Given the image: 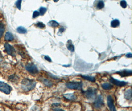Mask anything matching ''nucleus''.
<instances>
[{"instance_id": "25", "label": "nucleus", "mask_w": 132, "mask_h": 111, "mask_svg": "<svg viewBox=\"0 0 132 111\" xmlns=\"http://www.w3.org/2000/svg\"><path fill=\"white\" fill-rule=\"evenodd\" d=\"M4 57L3 56V55L0 51V66H4Z\"/></svg>"}, {"instance_id": "21", "label": "nucleus", "mask_w": 132, "mask_h": 111, "mask_svg": "<svg viewBox=\"0 0 132 111\" xmlns=\"http://www.w3.org/2000/svg\"><path fill=\"white\" fill-rule=\"evenodd\" d=\"M5 30L4 25L3 23H0V39L3 36V34Z\"/></svg>"}, {"instance_id": "8", "label": "nucleus", "mask_w": 132, "mask_h": 111, "mask_svg": "<svg viewBox=\"0 0 132 111\" xmlns=\"http://www.w3.org/2000/svg\"><path fill=\"white\" fill-rule=\"evenodd\" d=\"M110 82L111 83H112L117 86L118 87H124L126 86V85L128 84L127 83H126L124 81H120L117 79H115L113 78H110Z\"/></svg>"}, {"instance_id": "35", "label": "nucleus", "mask_w": 132, "mask_h": 111, "mask_svg": "<svg viewBox=\"0 0 132 111\" xmlns=\"http://www.w3.org/2000/svg\"><path fill=\"white\" fill-rule=\"evenodd\" d=\"M53 105H55V106H58L59 105V104H58H58H57V103H54V104H53Z\"/></svg>"}, {"instance_id": "29", "label": "nucleus", "mask_w": 132, "mask_h": 111, "mask_svg": "<svg viewBox=\"0 0 132 111\" xmlns=\"http://www.w3.org/2000/svg\"><path fill=\"white\" fill-rule=\"evenodd\" d=\"M39 15H40V13L39 12L37 11H35L33 13V16H32V17L33 18H36L37 17H38L39 16Z\"/></svg>"}, {"instance_id": "34", "label": "nucleus", "mask_w": 132, "mask_h": 111, "mask_svg": "<svg viewBox=\"0 0 132 111\" xmlns=\"http://www.w3.org/2000/svg\"><path fill=\"white\" fill-rule=\"evenodd\" d=\"M52 111H65L62 109H55L54 110H53Z\"/></svg>"}, {"instance_id": "20", "label": "nucleus", "mask_w": 132, "mask_h": 111, "mask_svg": "<svg viewBox=\"0 0 132 111\" xmlns=\"http://www.w3.org/2000/svg\"><path fill=\"white\" fill-rule=\"evenodd\" d=\"M17 31L20 34H26L27 33V30L22 26H19L17 28Z\"/></svg>"}, {"instance_id": "9", "label": "nucleus", "mask_w": 132, "mask_h": 111, "mask_svg": "<svg viewBox=\"0 0 132 111\" xmlns=\"http://www.w3.org/2000/svg\"><path fill=\"white\" fill-rule=\"evenodd\" d=\"M107 105L111 111H116V108L113 104V100L111 96H108L107 97Z\"/></svg>"}, {"instance_id": "28", "label": "nucleus", "mask_w": 132, "mask_h": 111, "mask_svg": "<svg viewBox=\"0 0 132 111\" xmlns=\"http://www.w3.org/2000/svg\"><path fill=\"white\" fill-rule=\"evenodd\" d=\"M120 5L123 8H125L127 7V2L125 1H122L120 2Z\"/></svg>"}, {"instance_id": "6", "label": "nucleus", "mask_w": 132, "mask_h": 111, "mask_svg": "<svg viewBox=\"0 0 132 111\" xmlns=\"http://www.w3.org/2000/svg\"><path fill=\"white\" fill-rule=\"evenodd\" d=\"M25 69L29 73L32 75H36L39 72V70L37 66L33 63H28L26 65Z\"/></svg>"}, {"instance_id": "26", "label": "nucleus", "mask_w": 132, "mask_h": 111, "mask_svg": "<svg viewBox=\"0 0 132 111\" xmlns=\"http://www.w3.org/2000/svg\"><path fill=\"white\" fill-rule=\"evenodd\" d=\"M36 26L38 28H42V29L45 28V25L43 22H39L37 23H36Z\"/></svg>"}, {"instance_id": "15", "label": "nucleus", "mask_w": 132, "mask_h": 111, "mask_svg": "<svg viewBox=\"0 0 132 111\" xmlns=\"http://www.w3.org/2000/svg\"><path fill=\"white\" fill-rule=\"evenodd\" d=\"M101 87L104 90H110L113 88L112 84L109 83H104L101 85Z\"/></svg>"}, {"instance_id": "37", "label": "nucleus", "mask_w": 132, "mask_h": 111, "mask_svg": "<svg viewBox=\"0 0 132 111\" xmlns=\"http://www.w3.org/2000/svg\"></svg>"}, {"instance_id": "14", "label": "nucleus", "mask_w": 132, "mask_h": 111, "mask_svg": "<svg viewBox=\"0 0 132 111\" xmlns=\"http://www.w3.org/2000/svg\"><path fill=\"white\" fill-rule=\"evenodd\" d=\"M124 97L128 100H131L132 99V90L128 89L124 93Z\"/></svg>"}, {"instance_id": "11", "label": "nucleus", "mask_w": 132, "mask_h": 111, "mask_svg": "<svg viewBox=\"0 0 132 111\" xmlns=\"http://www.w3.org/2000/svg\"><path fill=\"white\" fill-rule=\"evenodd\" d=\"M64 97L68 100L71 101H74L77 99V96L76 95L73 93H67L63 95Z\"/></svg>"}, {"instance_id": "5", "label": "nucleus", "mask_w": 132, "mask_h": 111, "mask_svg": "<svg viewBox=\"0 0 132 111\" xmlns=\"http://www.w3.org/2000/svg\"><path fill=\"white\" fill-rule=\"evenodd\" d=\"M5 51L8 55H11L12 57L16 56V50L15 48L8 43H6L4 45Z\"/></svg>"}, {"instance_id": "1", "label": "nucleus", "mask_w": 132, "mask_h": 111, "mask_svg": "<svg viewBox=\"0 0 132 111\" xmlns=\"http://www.w3.org/2000/svg\"><path fill=\"white\" fill-rule=\"evenodd\" d=\"M36 85V83L35 80L29 79H24L21 82V87L24 91L28 92L34 89Z\"/></svg>"}, {"instance_id": "22", "label": "nucleus", "mask_w": 132, "mask_h": 111, "mask_svg": "<svg viewBox=\"0 0 132 111\" xmlns=\"http://www.w3.org/2000/svg\"><path fill=\"white\" fill-rule=\"evenodd\" d=\"M43 83H44V84L46 86H47L49 87H51L53 84V83L50 81V80L48 79H44L43 80Z\"/></svg>"}, {"instance_id": "23", "label": "nucleus", "mask_w": 132, "mask_h": 111, "mask_svg": "<svg viewBox=\"0 0 132 111\" xmlns=\"http://www.w3.org/2000/svg\"><path fill=\"white\" fill-rule=\"evenodd\" d=\"M104 4L103 2L102 1H100L98 3L97 5H96V8H97L98 9H101L104 7Z\"/></svg>"}, {"instance_id": "18", "label": "nucleus", "mask_w": 132, "mask_h": 111, "mask_svg": "<svg viewBox=\"0 0 132 111\" xmlns=\"http://www.w3.org/2000/svg\"><path fill=\"white\" fill-rule=\"evenodd\" d=\"M81 77H82L85 79L87 80H89V81H90V82H95V79L94 77L89 76V75H81Z\"/></svg>"}, {"instance_id": "17", "label": "nucleus", "mask_w": 132, "mask_h": 111, "mask_svg": "<svg viewBox=\"0 0 132 111\" xmlns=\"http://www.w3.org/2000/svg\"><path fill=\"white\" fill-rule=\"evenodd\" d=\"M120 22L118 19H114L111 22V26L113 28L117 27L119 26Z\"/></svg>"}, {"instance_id": "27", "label": "nucleus", "mask_w": 132, "mask_h": 111, "mask_svg": "<svg viewBox=\"0 0 132 111\" xmlns=\"http://www.w3.org/2000/svg\"><path fill=\"white\" fill-rule=\"evenodd\" d=\"M21 3L22 1H17L16 3V5L17 7V8L18 9H21Z\"/></svg>"}, {"instance_id": "4", "label": "nucleus", "mask_w": 132, "mask_h": 111, "mask_svg": "<svg viewBox=\"0 0 132 111\" xmlns=\"http://www.w3.org/2000/svg\"><path fill=\"white\" fill-rule=\"evenodd\" d=\"M96 91L95 89L90 88L84 92V95L88 100L94 99L96 96Z\"/></svg>"}, {"instance_id": "3", "label": "nucleus", "mask_w": 132, "mask_h": 111, "mask_svg": "<svg viewBox=\"0 0 132 111\" xmlns=\"http://www.w3.org/2000/svg\"><path fill=\"white\" fill-rule=\"evenodd\" d=\"M66 86L70 89L81 90L82 89L83 83L81 82H69L66 83Z\"/></svg>"}, {"instance_id": "12", "label": "nucleus", "mask_w": 132, "mask_h": 111, "mask_svg": "<svg viewBox=\"0 0 132 111\" xmlns=\"http://www.w3.org/2000/svg\"><path fill=\"white\" fill-rule=\"evenodd\" d=\"M14 39V37L12 33L9 32H7L4 36V40L7 41H12Z\"/></svg>"}, {"instance_id": "19", "label": "nucleus", "mask_w": 132, "mask_h": 111, "mask_svg": "<svg viewBox=\"0 0 132 111\" xmlns=\"http://www.w3.org/2000/svg\"><path fill=\"white\" fill-rule=\"evenodd\" d=\"M48 25L50 27H52L54 28H55L59 26V23L58 22H57L55 20H51L48 23Z\"/></svg>"}, {"instance_id": "16", "label": "nucleus", "mask_w": 132, "mask_h": 111, "mask_svg": "<svg viewBox=\"0 0 132 111\" xmlns=\"http://www.w3.org/2000/svg\"><path fill=\"white\" fill-rule=\"evenodd\" d=\"M67 48L68 50H69L71 52H73L75 50V48L74 45L72 44V42L71 41V40H69L68 41L67 44Z\"/></svg>"}, {"instance_id": "31", "label": "nucleus", "mask_w": 132, "mask_h": 111, "mask_svg": "<svg viewBox=\"0 0 132 111\" xmlns=\"http://www.w3.org/2000/svg\"><path fill=\"white\" fill-rule=\"evenodd\" d=\"M31 111H39V109L37 106H34L31 109Z\"/></svg>"}, {"instance_id": "13", "label": "nucleus", "mask_w": 132, "mask_h": 111, "mask_svg": "<svg viewBox=\"0 0 132 111\" xmlns=\"http://www.w3.org/2000/svg\"><path fill=\"white\" fill-rule=\"evenodd\" d=\"M8 80L11 81V82L16 83L18 81L19 77H18V75H17L16 74H13V75H9L8 78Z\"/></svg>"}, {"instance_id": "2", "label": "nucleus", "mask_w": 132, "mask_h": 111, "mask_svg": "<svg viewBox=\"0 0 132 111\" xmlns=\"http://www.w3.org/2000/svg\"><path fill=\"white\" fill-rule=\"evenodd\" d=\"M12 90V87L6 83L0 81V91L6 94H9L11 93Z\"/></svg>"}, {"instance_id": "33", "label": "nucleus", "mask_w": 132, "mask_h": 111, "mask_svg": "<svg viewBox=\"0 0 132 111\" xmlns=\"http://www.w3.org/2000/svg\"><path fill=\"white\" fill-rule=\"evenodd\" d=\"M126 56L127 57H128V58H131L132 56V54L131 53H128L127 54H126Z\"/></svg>"}, {"instance_id": "36", "label": "nucleus", "mask_w": 132, "mask_h": 111, "mask_svg": "<svg viewBox=\"0 0 132 111\" xmlns=\"http://www.w3.org/2000/svg\"></svg>"}, {"instance_id": "7", "label": "nucleus", "mask_w": 132, "mask_h": 111, "mask_svg": "<svg viewBox=\"0 0 132 111\" xmlns=\"http://www.w3.org/2000/svg\"><path fill=\"white\" fill-rule=\"evenodd\" d=\"M104 106L103 98L101 95H99L94 102V107L96 109H100Z\"/></svg>"}, {"instance_id": "30", "label": "nucleus", "mask_w": 132, "mask_h": 111, "mask_svg": "<svg viewBox=\"0 0 132 111\" xmlns=\"http://www.w3.org/2000/svg\"><path fill=\"white\" fill-rule=\"evenodd\" d=\"M44 58H45V60H46L47 61H49V62H52V59H51V58H50L49 56H47V55H45V56Z\"/></svg>"}, {"instance_id": "24", "label": "nucleus", "mask_w": 132, "mask_h": 111, "mask_svg": "<svg viewBox=\"0 0 132 111\" xmlns=\"http://www.w3.org/2000/svg\"><path fill=\"white\" fill-rule=\"evenodd\" d=\"M47 8H45V7H41L40 8V14L41 15V16H43V15L45 13V12H47Z\"/></svg>"}, {"instance_id": "32", "label": "nucleus", "mask_w": 132, "mask_h": 111, "mask_svg": "<svg viewBox=\"0 0 132 111\" xmlns=\"http://www.w3.org/2000/svg\"><path fill=\"white\" fill-rule=\"evenodd\" d=\"M64 31V29L63 27H60L59 30V31H58V33H62L63 31Z\"/></svg>"}, {"instance_id": "10", "label": "nucleus", "mask_w": 132, "mask_h": 111, "mask_svg": "<svg viewBox=\"0 0 132 111\" xmlns=\"http://www.w3.org/2000/svg\"><path fill=\"white\" fill-rule=\"evenodd\" d=\"M132 71L130 70H125L117 72V74L120 75L121 77H127V76H131L132 75Z\"/></svg>"}]
</instances>
